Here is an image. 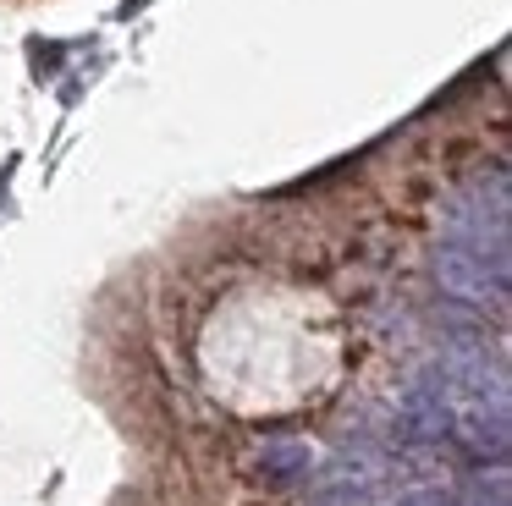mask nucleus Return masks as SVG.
Listing matches in <instances>:
<instances>
[{
	"label": "nucleus",
	"mask_w": 512,
	"mask_h": 506,
	"mask_svg": "<svg viewBox=\"0 0 512 506\" xmlns=\"http://www.w3.org/2000/svg\"><path fill=\"white\" fill-rule=\"evenodd\" d=\"M259 473H265L270 484H292L309 473V446L303 440H270L265 451H259Z\"/></svg>",
	"instance_id": "f257e3e1"
},
{
	"label": "nucleus",
	"mask_w": 512,
	"mask_h": 506,
	"mask_svg": "<svg viewBox=\"0 0 512 506\" xmlns=\"http://www.w3.org/2000/svg\"><path fill=\"white\" fill-rule=\"evenodd\" d=\"M468 506H507V473H490V479H479L474 490H468Z\"/></svg>",
	"instance_id": "f03ea898"
},
{
	"label": "nucleus",
	"mask_w": 512,
	"mask_h": 506,
	"mask_svg": "<svg viewBox=\"0 0 512 506\" xmlns=\"http://www.w3.org/2000/svg\"><path fill=\"white\" fill-rule=\"evenodd\" d=\"M397 506H452V495H441V490H419V495H408V501H397Z\"/></svg>",
	"instance_id": "7ed1b4c3"
}]
</instances>
